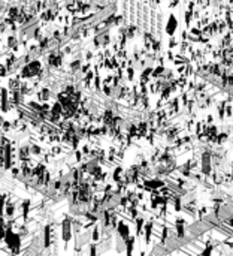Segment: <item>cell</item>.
I'll list each match as a JSON object with an SVG mask.
<instances>
[{
  "label": "cell",
  "instance_id": "obj_9",
  "mask_svg": "<svg viewBox=\"0 0 233 256\" xmlns=\"http://www.w3.org/2000/svg\"><path fill=\"white\" fill-rule=\"evenodd\" d=\"M227 139H229V133H227V132H220V133H217V136H215V142H214V144L224 145V144L227 142Z\"/></svg>",
  "mask_w": 233,
  "mask_h": 256
},
{
  "label": "cell",
  "instance_id": "obj_18",
  "mask_svg": "<svg viewBox=\"0 0 233 256\" xmlns=\"http://www.w3.org/2000/svg\"><path fill=\"white\" fill-rule=\"evenodd\" d=\"M2 129H3V132H8V130H11V129H12V126H11V121L5 120V121H3V124H2Z\"/></svg>",
  "mask_w": 233,
  "mask_h": 256
},
{
  "label": "cell",
  "instance_id": "obj_17",
  "mask_svg": "<svg viewBox=\"0 0 233 256\" xmlns=\"http://www.w3.org/2000/svg\"><path fill=\"white\" fill-rule=\"evenodd\" d=\"M99 237H100V228L96 226L94 229H93V232H91V240L96 243V241L99 240Z\"/></svg>",
  "mask_w": 233,
  "mask_h": 256
},
{
  "label": "cell",
  "instance_id": "obj_26",
  "mask_svg": "<svg viewBox=\"0 0 233 256\" xmlns=\"http://www.w3.org/2000/svg\"><path fill=\"white\" fill-rule=\"evenodd\" d=\"M3 121H5V119H3V117H2V115H0V127H2V124H3Z\"/></svg>",
  "mask_w": 233,
  "mask_h": 256
},
{
  "label": "cell",
  "instance_id": "obj_25",
  "mask_svg": "<svg viewBox=\"0 0 233 256\" xmlns=\"http://www.w3.org/2000/svg\"><path fill=\"white\" fill-rule=\"evenodd\" d=\"M3 163H5V160H3V156L0 154V169H3Z\"/></svg>",
  "mask_w": 233,
  "mask_h": 256
},
{
  "label": "cell",
  "instance_id": "obj_8",
  "mask_svg": "<svg viewBox=\"0 0 233 256\" xmlns=\"http://www.w3.org/2000/svg\"><path fill=\"white\" fill-rule=\"evenodd\" d=\"M30 156H31V154H30V148H29V145L19 147V150H18V159H19V162L27 160Z\"/></svg>",
  "mask_w": 233,
  "mask_h": 256
},
{
  "label": "cell",
  "instance_id": "obj_4",
  "mask_svg": "<svg viewBox=\"0 0 233 256\" xmlns=\"http://www.w3.org/2000/svg\"><path fill=\"white\" fill-rule=\"evenodd\" d=\"M135 225H136V238H141L142 235H144V225H145V219L142 217V216H136L135 219Z\"/></svg>",
  "mask_w": 233,
  "mask_h": 256
},
{
  "label": "cell",
  "instance_id": "obj_12",
  "mask_svg": "<svg viewBox=\"0 0 233 256\" xmlns=\"http://www.w3.org/2000/svg\"><path fill=\"white\" fill-rule=\"evenodd\" d=\"M178 45H179V41H178V38H176L175 35H172V36L169 38V42H168V48H169V50H175V48H178Z\"/></svg>",
  "mask_w": 233,
  "mask_h": 256
},
{
  "label": "cell",
  "instance_id": "obj_21",
  "mask_svg": "<svg viewBox=\"0 0 233 256\" xmlns=\"http://www.w3.org/2000/svg\"><path fill=\"white\" fill-rule=\"evenodd\" d=\"M11 174H12V177H18V175H19V168L12 166V168H11Z\"/></svg>",
  "mask_w": 233,
  "mask_h": 256
},
{
  "label": "cell",
  "instance_id": "obj_2",
  "mask_svg": "<svg viewBox=\"0 0 233 256\" xmlns=\"http://www.w3.org/2000/svg\"><path fill=\"white\" fill-rule=\"evenodd\" d=\"M176 29H178V19H176V17L174 14H170L168 23H166V33H168L169 36H172V35L176 33Z\"/></svg>",
  "mask_w": 233,
  "mask_h": 256
},
{
  "label": "cell",
  "instance_id": "obj_3",
  "mask_svg": "<svg viewBox=\"0 0 233 256\" xmlns=\"http://www.w3.org/2000/svg\"><path fill=\"white\" fill-rule=\"evenodd\" d=\"M30 208H31L30 199H24V201L21 202V208H19V211H21V219H23L24 222H27V219H29Z\"/></svg>",
  "mask_w": 233,
  "mask_h": 256
},
{
  "label": "cell",
  "instance_id": "obj_14",
  "mask_svg": "<svg viewBox=\"0 0 233 256\" xmlns=\"http://www.w3.org/2000/svg\"><path fill=\"white\" fill-rule=\"evenodd\" d=\"M81 64H82L81 58H76V60H73V62L69 64V69H70L72 72H78V70H79V68H81Z\"/></svg>",
  "mask_w": 233,
  "mask_h": 256
},
{
  "label": "cell",
  "instance_id": "obj_1",
  "mask_svg": "<svg viewBox=\"0 0 233 256\" xmlns=\"http://www.w3.org/2000/svg\"><path fill=\"white\" fill-rule=\"evenodd\" d=\"M72 232H73V228H72V219L70 217H64L63 220V241L67 244L72 238Z\"/></svg>",
  "mask_w": 233,
  "mask_h": 256
},
{
  "label": "cell",
  "instance_id": "obj_11",
  "mask_svg": "<svg viewBox=\"0 0 233 256\" xmlns=\"http://www.w3.org/2000/svg\"><path fill=\"white\" fill-rule=\"evenodd\" d=\"M29 148H30V154L31 156H41L43 153V150H42V147L39 145V144H30Z\"/></svg>",
  "mask_w": 233,
  "mask_h": 256
},
{
  "label": "cell",
  "instance_id": "obj_23",
  "mask_svg": "<svg viewBox=\"0 0 233 256\" xmlns=\"http://www.w3.org/2000/svg\"><path fill=\"white\" fill-rule=\"evenodd\" d=\"M181 41H188V31H187V29L182 30V33H181Z\"/></svg>",
  "mask_w": 233,
  "mask_h": 256
},
{
  "label": "cell",
  "instance_id": "obj_16",
  "mask_svg": "<svg viewBox=\"0 0 233 256\" xmlns=\"http://www.w3.org/2000/svg\"><path fill=\"white\" fill-rule=\"evenodd\" d=\"M49 153H51V156H52V157H54V156H58V154H61V153H63V148L60 147V145H57V144L54 142V145L51 147Z\"/></svg>",
  "mask_w": 233,
  "mask_h": 256
},
{
  "label": "cell",
  "instance_id": "obj_7",
  "mask_svg": "<svg viewBox=\"0 0 233 256\" xmlns=\"http://www.w3.org/2000/svg\"><path fill=\"white\" fill-rule=\"evenodd\" d=\"M112 180L115 183H123L124 181V169L121 166H117L112 172Z\"/></svg>",
  "mask_w": 233,
  "mask_h": 256
},
{
  "label": "cell",
  "instance_id": "obj_20",
  "mask_svg": "<svg viewBox=\"0 0 233 256\" xmlns=\"http://www.w3.org/2000/svg\"><path fill=\"white\" fill-rule=\"evenodd\" d=\"M179 3H181V0H170V5H169V8L170 9H175L179 6Z\"/></svg>",
  "mask_w": 233,
  "mask_h": 256
},
{
  "label": "cell",
  "instance_id": "obj_10",
  "mask_svg": "<svg viewBox=\"0 0 233 256\" xmlns=\"http://www.w3.org/2000/svg\"><path fill=\"white\" fill-rule=\"evenodd\" d=\"M19 42H18V39H17V36H14V35H11V36H8V39H6V45L5 47L8 48V50H14L17 45H18Z\"/></svg>",
  "mask_w": 233,
  "mask_h": 256
},
{
  "label": "cell",
  "instance_id": "obj_6",
  "mask_svg": "<svg viewBox=\"0 0 233 256\" xmlns=\"http://www.w3.org/2000/svg\"><path fill=\"white\" fill-rule=\"evenodd\" d=\"M49 97H51V91H49L48 87L39 88V91H37V101L39 102H48Z\"/></svg>",
  "mask_w": 233,
  "mask_h": 256
},
{
  "label": "cell",
  "instance_id": "obj_5",
  "mask_svg": "<svg viewBox=\"0 0 233 256\" xmlns=\"http://www.w3.org/2000/svg\"><path fill=\"white\" fill-rule=\"evenodd\" d=\"M19 84H21V78H19V75L11 76L9 81H8V90H9V91L18 90V88H19Z\"/></svg>",
  "mask_w": 233,
  "mask_h": 256
},
{
  "label": "cell",
  "instance_id": "obj_15",
  "mask_svg": "<svg viewBox=\"0 0 233 256\" xmlns=\"http://www.w3.org/2000/svg\"><path fill=\"white\" fill-rule=\"evenodd\" d=\"M43 29L42 27H36L35 30H33V41H39L42 36H43Z\"/></svg>",
  "mask_w": 233,
  "mask_h": 256
},
{
  "label": "cell",
  "instance_id": "obj_13",
  "mask_svg": "<svg viewBox=\"0 0 233 256\" xmlns=\"http://www.w3.org/2000/svg\"><path fill=\"white\" fill-rule=\"evenodd\" d=\"M184 23H185V27H190L191 23H193V14H191V11H185V14H184Z\"/></svg>",
  "mask_w": 233,
  "mask_h": 256
},
{
  "label": "cell",
  "instance_id": "obj_22",
  "mask_svg": "<svg viewBox=\"0 0 233 256\" xmlns=\"http://www.w3.org/2000/svg\"><path fill=\"white\" fill-rule=\"evenodd\" d=\"M205 123H206V124H212V123H214V115H212V114H208V115H206Z\"/></svg>",
  "mask_w": 233,
  "mask_h": 256
},
{
  "label": "cell",
  "instance_id": "obj_19",
  "mask_svg": "<svg viewBox=\"0 0 233 256\" xmlns=\"http://www.w3.org/2000/svg\"><path fill=\"white\" fill-rule=\"evenodd\" d=\"M93 58H94V52L90 51V50H88V51H85V60H87V62H91Z\"/></svg>",
  "mask_w": 233,
  "mask_h": 256
},
{
  "label": "cell",
  "instance_id": "obj_24",
  "mask_svg": "<svg viewBox=\"0 0 233 256\" xmlns=\"http://www.w3.org/2000/svg\"><path fill=\"white\" fill-rule=\"evenodd\" d=\"M194 8H196V3H194V2H188V3H187V9H188V11H193Z\"/></svg>",
  "mask_w": 233,
  "mask_h": 256
}]
</instances>
